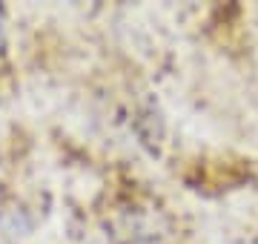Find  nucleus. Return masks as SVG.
I'll return each mask as SVG.
<instances>
[{
	"instance_id": "obj_1",
	"label": "nucleus",
	"mask_w": 258,
	"mask_h": 244,
	"mask_svg": "<svg viewBox=\"0 0 258 244\" xmlns=\"http://www.w3.org/2000/svg\"><path fill=\"white\" fill-rule=\"evenodd\" d=\"M0 38H3V18H0Z\"/></svg>"
}]
</instances>
